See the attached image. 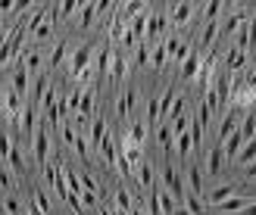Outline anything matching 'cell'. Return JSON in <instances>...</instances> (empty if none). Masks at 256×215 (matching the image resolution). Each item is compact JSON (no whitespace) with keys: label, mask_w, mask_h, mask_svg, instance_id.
<instances>
[{"label":"cell","mask_w":256,"mask_h":215,"mask_svg":"<svg viewBox=\"0 0 256 215\" xmlns=\"http://www.w3.org/2000/svg\"><path fill=\"white\" fill-rule=\"evenodd\" d=\"M91 59H94V44H82V47H75V50H72L69 72H72V78H75V81H78L88 69H91Z\"/></svg>","instance_id":"obj_2"},{"label":"cell","mask_w":256,"mask_h":215,"mask_svg":"<svg viewBox=\"0 0 256 215\" xmlns=\"http://www.w3.org/2000/svg\"><path fill=\"white\" fill-rule=\"evenodd\" d=\"M240 137H244V141H253V137H256V109H250L247 112V116L244 119H240Z\"/></svg>","instance_id":"obj_23"},{"label":"cell","mask_w":256,"mask_h":215,"mask_svg":"<svg viewBox=\"0 0 256 215\" xmlns=\"http://www.w3.org/2000/svg\"><path fill=\"white\" fill-rule=\"evenodd\" d=\"M82 203H84L88 209H94V206H97V194H91V191H82Z\"/></svg>","instance_id":"obj_45"},{"label":"cell","mask_w":256,"mask_h":215,"mask_svg":"<svg viewBox=\"0 0 256 215\" xmlns=\"http://www.w3.org/2000/svg\"><path fill=\"white\" fill-rule=\"evenodd\" d=\"M240 119H244V112H240L238 106H228L225 116H222V122H219V131H216V144H225L228 137L240 128Z\"/></svg>","instance_id":"obj_4"},{"label":"cell","mask_w":256,"mask_h":215,"mask_svg":"<svg viewBox=\"0 0 256 215\" xmlns=\"http://www.w3.org/2000/svg\"><path fill=\"white\" fill-rule=\"evenodd\" d=\"M175 153H178V159H182V162H188V159H190V153H194V141H190V128H188L184 134H178V137H175Z\"/></svg>","instance_id":"obj_18"},{"label":"cell","mask_w":256,"mask_h":215,"mask_svg":"<svg viewBox=\"0 0 256 215\" xmlns=\"http://www.w3.org/2000/svg\"><path fill=\"white\" fill-rule=\"evenodd\" d=\"M78 9H82V6L75 3V0H66V3H62V6L56 9V16H60V19H72V16H75Z\"/></svg>","instance_id":"obj_37"},{"label":"cell","mask_w":256,"mask_h":215,"mask_svg":"<svg viewBox=\"0 0 256 215\" xmlns=\"http://www.w3.org/2000/svg\"><path fill=\"white\" fill-rule=\"evenodd\" d=\"M134 175H138V191H150V187L156 184V181H153V166H150L147 159L134 169Z\"/></svg>","instance_id":"obj_19"},{"label":"cell","mask_w":256,"mask_h":215,"mask_svg":"<svg viewBox=\"0 0 256 215\" xmlns=\"http://www.w3.org/2000/svg\"><path fill=\"white\" fill-rule=\"evenodd\" d=\"M247 31H250V53L256 56V9L250 12V22H247Z\"/></svg>","instance_id":"obj_41"},{"label":"cell","mask_w":256,"mask_h":215,"mask_svg":"<svg viewBox=\"0 0 256 215\" xmlns=\"http://www.w3.org/2000/svg\"><path fill=\"white\" fill-rule=\"evenodd\" d=\"M216 37H219V22H203V34H200V53L203 50H212V44H216Z\"/></svg>","instance_id":"obj_15"},{"label":"cell","mask_w":256,"mask_h":215,"mask_svg":"<svg viewBox=\"0 0 256 215\" xmlns=\"http://www.w3.org/2000/svg\"><path fill=\"white\" fill-rule=\"evenodd\" d=\"M162 191H169L175 203H182V200L188 197V191H184V178H182V172L172 166V156H166V166H162Z\"/></svg>","instance_id":"obj_1"},{"label":"cell","mask_w":256,"mask_h":215,"mask_svg":"<svg viewBox=\"0 0 256 215\" xmlns=\"http://www.w3.org/2000/svg\"><path fill=\"white\" fill-rule=\"evenodd\" d=\"M169 125H172V134H175V137H178V134H184V131L190 128V119H188V112H184L182 119H175V122H169Z\"/></svg>","instance_id":"obj_40"},{"label":"cell","mask_w":256,"mask_h":215,"mask_svg":"<svg viewBox=\"0 0 256 215\" xmlns=\"http://www.w3.org/2000/svg\"><path fill=\"white\" fill-rule=\"evenodd\" d=\"M194 12H197L194 3H175V6L169 9V25H172V28H184V25H190Z\"/></svg>","instance_id":"obj_7"},{"label":"cell","mask_w":256,"mask_h":215,"mask_svg":"<svg viewBox=\"0 0 256 215\" xmlns=\"http://www.w3.org/2000/svg\"><path fill=\"white\" fill-rule=\"evenodd\" d=\"M147 125H156L160 128V97L147 100Z\"/></svg>","instance_id":"obj_34"},{"label":"cell","mask_w":256,"mask_h":215,"mask_svg":"<svg viewBox=\"0 0 256 215\" xmlns=\"http://www.w3.org/2000/svg\"><path fill=\"white\" fill-rule=\"evenodd\" d=\"M10 150H12V141L6 131H0V159H10Z\"/></svg>","instance_id":"obj_42"},{"label":"cell","mask_w":256,"mask_h":215,"mask_svg":"<svg viewBox=\"0 0 256 215\" xmlns=\"http://www.w3.org/2000/svg\"><path fill=\"white\" fill-rule=\"evenodd\" d=\"M184 109H188V97H184V94H178V97H175V103H172V112H169V122L182 119V116H184Z\"/></svg>","instance_id":"obj_35"},{"label":"cell","mask_w":256,"mask_h":215,"mask_svg":"<svg viewBox=\"0 0 256 215\" xmlns=\"http://www.w3.org/2000/svg\"><path fill=\"white\" fill-rule=\"evenodd\" d=\"M156 200H160V212H162V215H175L178 203L172 200V194H169V191H162V187H156Z\"/></svg>","instance_id":"obj_26"},{"label":"cell","mask_w":256,"mask_h":215,"mask_svg":"<svg viewBox=\"0 0 256 215\" xmlns=\"http://www.w3.org/2000/svg\"><path fill=\"white\" fill-rule=\"evenodd\" d=\"M32 200H34V203L41 206L44 212H50V200H47V194H44V191H34V194H32Z\"/></svg>","instance_id":"obj_43"},{"label":"cell","mask_w":256,"mask_h":215,"mask_svg":"<svg viewBox=\"0 0 256 215\" xmlns=\"http://www.w3.org/2000/svg\"><path fill=\"white\" fill-rule=\"evenodd\" d=\"M72 147H75V153H78V159L88 162V150H91V147H88V141H84V134H82V131L75 134V144H72Z\"/></svg>","instance_id":"obj_39"},{"label":"cell","mask_w":256,"mask_h":215,"mask_svg":"<svg viewBox=\"0 0 256 215\" xmlns=\"http://www.w3.org/2000/svg\"><path fill=\"white\" fill-rule=\"evenodd\" d=\"M0 175H4V169H0Z\"/></svg>","instance_id":"obj_53"},{"label":"cell","mask_w":256,"mask_h":215,"mask_svg":"<svg viewBox=\"0 0 256 215\" xmlns=\"http://www.w3.org/2000/svg\"><path fill=\"white\" fill-rule=\"evenodd\" d=\"M250 197H256V191H250Z\"/></svg>","instance_id":"obj_52"},{"label":"cell","mask_w":256,"mask_h":215,"mask_svg":"<svg viewBox=\"0 0 256 215\" xmlns=\"http://www.w3.org/2000/svg\"><path fill=\"white\" fill-rule=\"evenodd\" d=\"M104 137H106V119L97 116V119L91 122V128H88V147H91V150H100Z\"/></svg>","instance_id":"obj_8"},{"label":"cell","mask_w":256,"mask_h":215,"mask_svg":"<svg viewBox=\"0 0 256 215\" xmlns=\"http://www.w3.org/2000/svg\"><path fill=\"white\" fill-rule=\"evenodd\" d=\"M132 215H144V209H140V206H134V209H132Z\"/></svg>","instance_id":"obj_50"},{"label":"cell","mask_w":256,"mask_h":215,"mask_svg":"<svg viewBox=\"0 0 256 215\" xmlns=\"http://www.w3.org/2000/svg\"><path fill=\"white\" fill-rule=\"evenodd\" d=\"M228 197H234V184H219V187L210 194V203H212V206H222Z\"/></svg>","instance_id":"obj_28"},{"label":"cell","mask_w":256,"mask_h":215,"mask_svg":"<svg viewBox=\"0 0 256 215\" xmlns=\"http://www.w3.org/2000/svg\"><path fill=\"white\" fill-rule=\"evenodd\" d=\"M175 215H190V212H188L184 206H178V209H175Z\"/></svg>","instance_id":"obj_49"},{"label":"cell","mask_w":256,"mask_h":215,"mask_svg":"<svg viewBox=\"0 0 256 215\" xmlns=\"http://www.w3.org/2000/svg\"><path fill=\"white\" fill-rule=\"evenodd\" d=\"M6 28V22H4V16H0V31H4Z\"/></svg>","instance_id":"obj_51"},{"label":"cell","mask_w":256,"mask_h":215,"mask_svg":"<svg viewBox=\"0 0 256 215\" xmlns=\"http://www.w3.org/2000/svg\"><path fill=\"white\" fill-rule=\"evenodd\" d=\"M188 187H190V197H200L203 200V169L197 162H188Z\"/></svg>","instance_id":"obj_9"},{"label":"cell","mask_w":256,"mask_h":215,"mask_svg":"<svg viewBox=\"0 0 256 215\" xmlns=\"http://www.w3.org/2000/svg\"><path fill=\"white\" fill-rule=\"evenodd\" d=\"M222 162H225L222 144H216V147L210 150V156H206V175H210V178H219V175H222Z\"/></svg>","instance_id":"obj_12"},{"label":"cell","mask_w":256,"mask_h":215,"mask_svg":"<svg viewBox=\"0 0 256 215\" xmlns=\"http://www.w3.org/2000/svg\"><path fill=\"white\" fill-rule=\"evenodd\" d=\"M82 187H84V191H91V194H97V181L88 172H82Z\"/></svg>","instance_id":"obj_44"},{"label":"cell","mask_w":256,"mask_h":215,"mask_svg":"<svg viewBox=\"0 0 256 215\" xmlns=\"http://www.w3.org/2000/svg\"><path fill=\"white\" fill-rule=\"evenodd\" d=\"M247 178H256V162H250V166H247Z\"/></svg>","instance_id":"obj_47"},{"label":"cell","mask_w":256,"mask_h":215,"mask_svg":"<svg viewBox=\"0 0 256 215\" xmlns=\"http://www.w3.org/2000/svg\"><path fill=\"white\" fill-rule=\"evenodd\" d=\"M156 141H160V147L166 150V156H172V150H175V134H172V125H169V122H162L160 128H156Z\"/></svg>","instance_id":"obj_17"},{"label":"cell","mask_w":256,"mask_h":215,"mask_svg":"<svg viewBox=\"0 0 256 215\" xmlns=\"http://www.w3.org/2000/svg\"><path fill=\"white\" fill-rule=\"evenodd\" d=\"M166 28H169V16L160 9V12H150L147 19V44H162L166 41Z\"/></svg>","instance_id":"obj_5"},{"label":"cell","mask_w":256,"mask_h":215,"mask_svg":"<svg viewBox=\"0 0 256 215\" xmlns=\"http://www.w3.org/2000/svg\"><path fill=\"white\" fill-rule=\"evenodd\" d=\"M112 203H116V209H122V212H128V215H132V209H134V203H132V191H128V187H116V197H112Z\"/></svg>","instance_id":"obj_25"},{"label":"cell","mask_w":256,"mask_h":215,"mask_svg":"<svg viewBox=\"0 0 256 215\" xmlns=\"http://www.w3.org/2000/svg\"><path fill=\"white\" fill-rule=\"evenodd\" d=\"M200 66H203V56H200V50H190V53H188V59L182 62V78H184V81L197 78Z\"/></svg>","instance_id":"obj_11"},{"label":"cell","mask_w":256,"mask_h":215,"mask_svg":"<svg viewBox=\"0 0 256 215\" xmlns=\"http://www.w3.org/2000/svg\"><path fill=\"white\" fill-rule=\"evenodd\" d=\"M244 66H247V53H244V50H238V47H228V53H225V72L228 75H238Z\"/></svg>","instance_id":"obj_10"},{"label":"cell","mask_w":256,"mask_h":215,"mask_svg":"<svg viewBox=\"0 0 256 215\" xmlns=\"http://www.w3.org/2000/svg\"><path fill=\"white\" fill-rule=\"evenodd\" d=\"M62 178H66V187H69V194H75V197H82V172H75L72 166H62Z\"/></svg>","instance_id":"obj_21"},{"label":"cell","mask_w":256,"mask_h":215,"mask_svg":"<svg viewBox=\"0 0 256 215\" xmlns=\"http://www.w3.org/2000/svg\"><path fill=\"white\" fill-rule=\"evenodd\" d=\"M78 12H82V22H78V25H82V28L88 31V28L94 25V16H97V3H84Z\"/></svg>","instance_id":"obj_31"},{"label":"cell","mask_w":256,"mask_h":215,"mask_svg":"<svg viewBox=\"0 0 256 215\" xmlns=\"http://www.w3.org/2000/svg\"><path fill=\"white\" fill-rule=\"evenodd\" d=\"M100 156H104V162H106V166H116L119 147H116V137H112L110 131H106V137H104V144H100Z\"/></svg>","instance_id":"obj_20"},{"label":"cell","mask_w":256,"mask_h":215,"mask_svg":"<svg viewBox=\"0 0 256 215\" xmlns=\"http://www.w3.org/2000/svg\"><path fill=\"white\" fill-rule=\"evenodd\" d=\"M222 212H228V215H234V212H244L247 209V197H228L225 203L219 206Z\"/></svg>","instance_id":"obj_30"},{"label":"cell","mask_w":256,"mask_h":215,"mask_svg":"<svg viewBox=\"0 0 256 215\" xmlns=\"http://www.w3.org/2000/svg\"><path fill=\"white\" fill-rule=\"evenodd\" d=\"M184 209L190 212V215H206V203H203V200L200 197H184Z\"/></svg>","instance_id":"obj_32"},{"label":"cell","mask_w":256,"mask_h":215,"mask_svg":"<svg viewBox=\"0 0 256 215\" xmlns=\"http://www.w3.org/2000/svg\"><path fill=\"white\" fill-rule=\"evenodd\" d=\"M4 209H6V215H25V206L19 203L16 197H6L4 200Z\"/></svg>","instance_id":"obj_38"},{"label":"cell","mask_w":256,"mask_h":215,"mask_svg":"<svg viewBox=\"0 0 256 215\" xmlns=\"http://www.w3.org/2000/svg\"><path fill=\"white\" fill-rule=\"evenodd\" d=\"M244 215H256V203H247V209H244Z\"/></svg>","instance_id":"obj_48"},{"label":"cell","mask_w":256,"mask_h":215,"mask_svg":"<svg viewBox=\"0 0 256 215\" xmlns=\"http://www.w3.org/2000/svg\"><path fill=\"white\" fill-rule=\"evenodd\" d=\"M32 150H34V162H38V169H44L47 166V156H50V128H47V122L38 125V131H34V141H32Z\"/></svg>","instance_id":"obj_3"},{"label":"cell","mask_w":256,"mask_h":215,"mask_svg":"<svg viewBox=\"0 0 256 215\" xmlns=\"http://www.w3.org/2000/svg\"><path fill=\"white\" fill-rule=\"evenodd\" d=\"M4 109H6V84L0 81V116H4Z\"/></svg>","instance_id":"obj_46"},{"label":"cell","mask_w":256,"mask_h":215,"mask_svg":"<svg viewBox=\"0 0 256 215\" xmlns=\"http://www.w3.org/2000/svg\"><path fill=\"white\" fill-rule=\"evenodd\" d=\"M10 87L16 91L22 100H28V69H25V59L19 56L12 62V78H10Z\"/></svg>","instance_id":"obj_6"},{"label":"cell","mask_w":256,"mask_h":215,"mask_svg":"<svg viewBox=\"0 0 256 215\" xmlns=\"http://www.w3.org/2000/svg\"><path fill=\"white\" fill-rule=\"evenodd\" d=\"M234 162H240V166H250V162H256V137H253V141H244V147H240V153H238Z\"/></svg>","instance_id":"obj_29"},{"label":"cell","mask_w":256,"mask_h":215,"mask_svg":"<svg viewBox=\"0 0 256 215\" xmlns=\"http://www.w3.org/2000/svg\"><path fill=\"white\" fill-rule=\"evenodd\" d=\"M134 66L138 69H147L150 66V44H138V50H134Z\"/></svg>","instance_id":"obj_33"},{"label":"cell","mask_w":256,"mask_h":215,"mask_svg":"<svg viewBox=\"0 0 256 215\" xmlns=\"http://www.w3.org/2000/svg\"><path fill=\"white\" fill-rule=\"evenodd\" d=\"M240 147H244V137H240V131H234L228 141L222 144V153H225V159L228 162H234L238 159V153H240Z\"/></svg>","instance_id":"obj_22"},{"label":"cell","mask_w":256,"mask_h":215,"mask_svg":"<svg viewBox=\"0 0 256 215\" xmlns=\"http://www.w3.org/2000/svg\"><path fill=\"white\" fill-rule=\"evenodd\" d=\"M128 72V59H125V50H112V66H110V75L112 81H122Z\"/></svg>","instance_id":"obj_16"},{"label":"cell","mask_w":256,"mask_h":215,"mask_svg":"<svg viewBox=\"0 0 256 215\" xmlns=\"http://www.w3.org/2000/svg\"><path fill=\"white\" fill-rule=\"evenodd\" d=\"M110 66H112V44L106 41L104 47L97 50V78H104V75H110Z\"/></svg>","instance_id":"obj_14"},{"label":"cell","mask_w":256,"mask_h":215,"mask_svg":"<svg viewBox=\"0 0 256 215\" xmlns=\"http://www.w3.org/2000/svg\"><path fill=\"white\" fill-rule=\"evenodd\" d=\"M166 62H169V50H166V41H162V44H153V47H150V69H153V72H162Z\"/></svg>","instance_id":"obj_13"},{"label":"cell","mask_w":256,"mask_h":215,"mask_svg":"<svg viewBox=\"0 0 256 215\" xmlns=\"http://www.w3.org/2000/svg\"><path fill=\"white\" fill-rule=\"evenodd\" d=\"M66 56H69V41H60V44L54 47V53H50L47 69H60L62 62H66Z\"/></svg>","instance_id":"obj_24"},{"label":"cell","mask_w":256,"mask_h":215,"mask_svg":"<svg viewBox=\"0 0 256 215\" xmlns=\"http://www.w3.org/2000/svg\"><path fill=\"white\" fill-rule=\"evenodd\" d=\"M32 37H34V41H50V37H54V25H50V22L38 25V28L32 31Z\"/></svg>","instance_id":"obj_36"},{"label":"cell","mask_w":256,"mask_h":215,"mask_svg":"<svg viewBox=\"0 0 256 215\" xmlns=\"http://www.w3.org/2000/svg\"><path fill=\"white\" fill-rule=\"evenodd\" d=\"M10 169H12V175H19V178H22V175H25V159H22V147H16V144H12V150H10Z\"/></svg>","instance_id":"obj_27"}]
</instances>
